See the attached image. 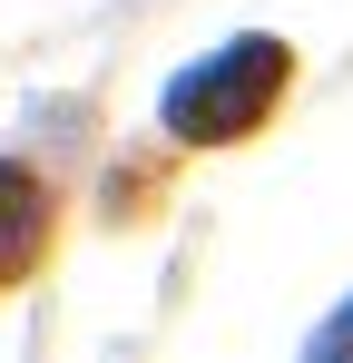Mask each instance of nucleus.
Returning a JSON list of instances; mask_svg holds the SVG:
<instances>
[{
	"mask_svg": "<svg viewBox=\"0 0 353 363\" xmlns=\"http://www.w3.org/2000/svg\"><path fill=\"white\" fill-rule=\"evenodd\" d=\"M285 89V40H226L206 69H186L167 89V128L176 138H245Z\"/></svg>",
	"mask_w": 353,
	"mask_h": 363,
	"instance_id": "nucleus-1",
	"label": "nucleus"
},
{
	"mask_svg": "<svg viewBox=\"0 0 353 363\" xmlns=\"http://www.w3.org/2000/svg\"><path fill=\"white\" fill-rule=\"evenodd\" d=\"M314 354H353V304L334 314V324H324V334H314Z\"/></svg>",
	"mask_w": 353,
	"mask_h": 363,
	"instance_id": "nucleus-2",
	"label": "nucleus"
}]
</instances>
